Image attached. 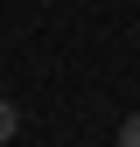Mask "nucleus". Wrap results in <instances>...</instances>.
Returning <instances> with one entry per match:
<instances>
[{
  "label": "nucleus",
  "instance_id": "nucleus-1",
  "mask_svg": "<svg viewBox=\"0 0 140 147\" xmlns=\"http://www.w3.org/2000/svg\"><path fill=\"white\" fill-rule=\"evenodd\" d=\"M14 126H21V119H14V105H7V98H0V147H7V140H14Z\"/></svg>",
  "mask_w": 140,
  "mask_h": 147
},
{
  "label": "nucleus",
  "instance_id": "nucleus-2",
  "mask_svg": "<svg viewBox=\"0 0 140 147\" xmlns=\"http://www.w3.org/2000/svg\"><path fill=\"white\" fill-rule=\"evenodd\" d=\"M119 147H140V112H133L126 126H119Z\"/></svg>",
  "mask_w": 140,
  "mask_h": 147
}]
</instances>
